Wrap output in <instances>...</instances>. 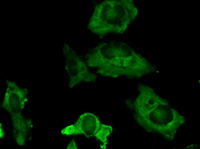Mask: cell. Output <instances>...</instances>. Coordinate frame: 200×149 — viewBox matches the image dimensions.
<instances>
[{
	"mask_svg": "<svg viewBox=\"0 0 200 149\" xmlns=\"http://www.w3.org/2000/svg\"><path fill=\"white\" fill-rule=\"evenodd\" d=\"M67 149H77L75 142L74 139L70 141V143L68 145Z\"/></svg>",
	"mask_w": 200,
	"mask_h": 149,
	"instance_id": "obj_4",
	"label": "cell"
},
{
	"mask_svg": "<svg viewBox=\"0 0 200 149\" xmlns=\"http://www.w3.org/2000/svg\"><path fill=\"white\" fill-rule=\"evenodd\" d=\"M101 124L96 115L89 113H84L75 124L70 126L72 134H82L86 137L95 136Z\"/></svg>",
	"mask_w": 200,
	"mask_h": 149,
	"instance_id": "obj_2",
	"label": "cell"
},
{
	"mask_svg": "<svg viewBox=\"0 0 200 149\" xmlns=\"http://www.w3.org/2000/svg\"><path fill=\"white\" fill-rule=\"evenodd\" d=\"M111 127L101 124L98 131L95 136L104 144L107 142V137L112 132Z\"/></svg>",
	"mask_w": 200,
	"mask_h": 149,
	"instance_id": "obj_3",
	"label": "cell"
},
{
	"mask_svg": "<svg viewBox=\"0 0 200 149\" xmlns=\"http://www.w3.org/2000/svg\"><path fill=\"white\" fill-rule=\"evenodd\" d=\"M137 13L132 0L103 1L95 6L88 26L92 32L99 35L122 34Z\"/></svg>",
	"mask_w": 200,
	"mask_h": 149,
	"instance_id": "obj_1",
	"label": "cell"
}]
</instances>
